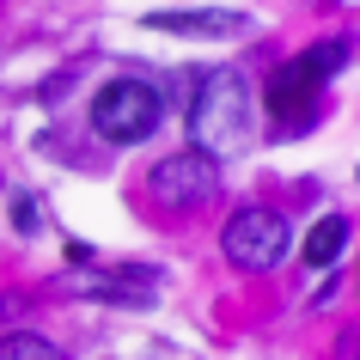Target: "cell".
<instances>
[{
    "label": "cell",
    "instance_id": "1",
    "mask_svg": "<svg viewBox=\"0 0 360 360\" xmlns=\"http://www.w3.org/2000/svg\"><path fill=\"white\" fill-rule=\"evenodd\" d=\"M190 141L208 159H232L257 141V104H250V79L238 68H214L190 98Z\"/></svg>",
    "mask_w": 360,
    "mask_h": 360
},
{
    "label": "cell",
    "instance_id": "2",
    "mask_svg": "<svg viewBox=\"0 0 360 360\" xmlns=\"http://www.w3.org/2000/svg\"><path fill=\"white\" fill-rule=\"evenodd\" d=\"M342 61H348V43H342V37H323V43H311L305 56H293L287 68H275V79H269V116H281V129H287V122L305 129V116L318 110L323 79L336 74Z\"/></svg>",
    "mask_w": 360,
    "mask_h": 360
},
{
    "label": "cell",
    "instance_id": "3",
    "mask_svg": "<svg viewBox=\"0 0 360 360\" xmlns=\"http://www.w3.org/2000/svg\"><path fill=\"white\" fill-rule=\"evenodd\" d=\"M159 116H165V98H159V86H147V79H110V86L92 98V129L104 134L110 147H141V141L159 129Z\"/></svg>",
    "mask_w": 360,
    "mask_h": 360
},
{
    "label": "cell",
    "instance_id": "4",
    "mask_svg": "<svg viewBox=\"0 0 360 360\" xmlns=\"http://www.w3.org/2000/svg\"><path fill=\"white\" fill-rule=\"evenodd\" d=\"M147 195L159 202L165 214H195L208 208L214 195H220V165H214L208 153H171V159H159L147 177Z\"/></svg>",
    "mask_w": 360,
    "mask_h": 360
},
{
    "label": "cell",
    "instance_id": "5",
    "mask_svg": "<svg viewBox=\"0 0 360 360\" xmlns=\"http://www.w3.org/2000/svg\"><path fill=\"white\" fill-rule=\"evenodd\" d=\"M220 250H226V263L250 269V275H263L287 257V220L269 208H238L220 232Z\"/></svg>",
    "mask_w": 360,
    "mask_h": 360
},
{
    "label": "cell",
    "instance_id": "6",
    "mask_svg": "<svg viewBox=\"0 0 360 360\" xmlns=\"http://www.w3.org/2000/svg\"><path fill=\"white\" fill-rule=\"evenodd\" d=\"M153 31H165V37H214L226 43L245 31V13H226V6H208V13H147Z\"/></svg>",
    "mask_w": 360,
    "mask_h": 360
},
{
    "label": "cell",
    "instance_id": "7",
    "mask_svg": "<svg viewBox=\"0 0 360 360\" xmlns=\"http://www.w3.org/2000/svg\"><path fill=\"white\" fill-rule=\"evenodd\" d=\"M342 245H348V220H342V214H323L318 226H311V238H305V263H311V269H330Z\"/></svg>",
    "mask_w": 360,
    "mask_h": 360
},
{
    "label": "cell",
    "instance_id": "8",
    "mask_svg": "<svg viewBox=\"0 0 360 360\" xmlns=\"http://www.w3.org/2000/svg\"><path fill=\"white\" fill-rule=\"evenodd\" d=\"M0 360H61V348L31 336V330H19V336H0Z\"/></svg>",
    "mask_w": 360,
    "mask_h": 360
},
{
    "label": "cell",
    "instance_id": "9",
    "mask_svg": "<svg viewBox=\"0 0 360 360\" xmlns=\"http://www.w3.org/2000/svg\"><path fill=\"white\" fill-rule=\"evenodd\" d=\"M13 226H19V232H37V208H31V195L13 202Z\"/></svg>",
    "mask_w": 360,
    "mask_h": 360
}]
</instances>
